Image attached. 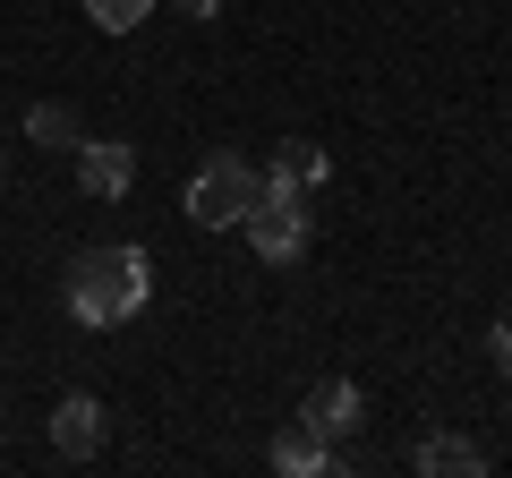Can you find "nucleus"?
Returning <instances> with one entry per match:
<instances>
[{"label": "nucleus", "instance_id": "nucleus-1", "mask_svg": "<svg viewBox=\"0 0 512 478\" xmlns=\"http://www.w3.org/2000/svg\"><path fill=\"white\" fill-rule=\"evenodd\" d=\"M146 299H154V265H146V248H128V239H111V248H86V257L69 265V316H77L86 333L128 325Z\"/></svg>", "mask_w": 512, "mask_h": 478}, {"label": "nucleus", "instance_id": "nucleus-2", "mask_svg": "<svg viewBox=\"0 0 512 478\" xmlns=\"http://www.w3.org/2000/svg\"><path fill=\"white\" fill-rule=\"evenodd\" d=\"M308 188H291V180H274V171H265V180H256V197H248V214H239V231H248V248L265 265H291L299 248H308Z\"/></svg>", "mask_w": 512, "mask_h": 478}, {"label": "nucleus", "instance_id": "nucleus-3", "mask_svg": "<svg viewBox=\"0 0 512 478\" xmlns=\"http://www.w3.org/2000/svg\"><path fill=\"white\" fill-rule=\"evenodd\" d=\"M248 197H256V171L239 163V154H214V163L188 180V214H197L205 231H231V222L248 214Z\"/></svg>", "mask_w": 512, "mask_h": 478}, {"label": "nucleus", "instance_id": "nucleus-4", "mask_svg": "<svg viewBox=\"0 0 512 478\" xmlns=\"http://www.w3.org/2000/svg\"><path fill=\"white\" fill-rule=\"evenodd\" d=\"M359 419H367V402H359V385H350V376H325V385L299 402V427H308V436H325V444L359 436Z\"/></svg>", "mask_w": 512, "mask_h": 478}, {"label": "nucleus", "instance_id": "nucleus-5", "mask_svg": "<svg viewBox=\"0 0 512 478\" xmlns=\"http://www.w3.org/2000/svg\"><path fill=\"white\" fill-rule=\"evenodd\" d=\"M128 180H137V154L120 137H77V188L86 197H128Z\"/></svg>", "mask_w": 512, "mask_h": 478}, {"label": "nucleus", "instance_id": "nucleus-6", "mask_svg": "<svg viewBox=\"0 0 512 478\" xmlns=\"http://www.w3.org/2000/svg\"><path fill=\"white\" fill-rule=\"evenodd\" d=\"M94 444H103V402H94V393H69V402L52 410V453L86 461Z\"/></svg>", "mask_w": 512, "mask_h": 478}, {"label": "nucleus", "instance_id": "nucleus-7", "mask_svg": "<svg viewBox=\"0 0 512 478\" xmlns=\"http://www.w3.org/2000/svg\"><path fill=\"white\" fill-rule=\"evenodd\" d=\"M419 461L427 478H487V444H470V436H419Z\"/></svg>", "mask_w": 512, "mask_h": 478}, {"label": "nucleus", "instance_id": "nucleus-8", "mask_svg": "<svg viewBox=\"0 0 512 478\" xmlns=\"http://www.w3.org/2000/svg\"><path fill=\"white\" fill-rule=\"evenodd\" d=\"M274 470L282 478H316V470H342V453H333V444L325 436H308V427H282V436H274Z\"/></svg>", "mask_w": 512, "mask_h": 478}, {"label": "nucleus", "instance_id": "nucleus-9", "mask_svg": "<svg viewBox=\"0 0 512 478\" xmlns=\"http://www.w3.org/2000/svg\"><path fill=\"white\" fill-rule=\"evenodd\" d=\"M325 146H308V137H291V146H282L274 154V180H291V188H316V180H325Z\"/></svg>", "mask_w": 512, "mask_h": 478}, {"label": "nucleus", "instance_id": "nucleus-10", "mask_svg": "<svg viewBox=\"0 0 512 478\" xmlns=\"http://www.w3.org/2000/svg\"><path fill=\"white\" fill-rule=\"evenodd\" d=\"M26 137H35V146H77L86 129H77L69 103H35V111H26Z\"/></svg>", "mask_w": 512, "mask_h": 478}, {"label": "nucleus", "instance_id": "nucleus-11", "mask_svg": "<svg viewBox=\"0 0 512 478\" xmlns=\"http://www.w3.org/2000/svg\"><path fill=\"white\" fill-rule=\"evenodd\" d=\"M154 0H86V18L103 26V35H128V26H146Z\"/></svg>", "mask_w": 512, "mask_h": 478}, {"label": "nucleus", "instance_id": "nucleus-12", "mask_svg": "<svg viewBox=\"0 0 512 478\" xmlns=\"http://www.w3.org/2000/svg\"><path fill=\"white\" fill-rule=\"evenodd\" d=\"M487 350H495V368L512 376V316H495V333H487Z\"/></svg>", "mask_w": 512, "mask_h": 478}, {"label": "nucleus", "instance_id": "nucleus-13", "mask_svg": "<svg viewBox=\"0 0 512 478\" xmlns=\"http://www.w3.org/2000/svg\"><path fill=\"white\" fill-rule=\"evenodd\" d=\"M171 9H180V18H214L222 0H171Z\"/></svg>", "mask_w": 512, "mask_h": 478}, {"label": "nucleus", "instance_id": "nucleus-14", "mask_svg": "<svg viewBox=\"0 0 512 478\" xmlns=\"http://www.w3.org/2000/svg\"><path fill=\"white\" fill-rule=\"evenodd\" d=\"M0 163H9V154H0Z\"/></svg>", "mask_w": 512, "mask_h": 478}]
</instances>
